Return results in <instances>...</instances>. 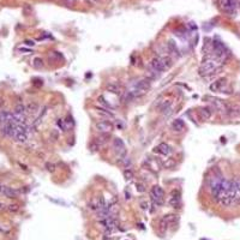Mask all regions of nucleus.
Instances as JSON below:
<instances>
[{
    "label": "nucleus",
    "mask_w": 240,
    "mask_h": 240,
    "mask_svg": "<svg viewBox=\"0 0 240 240\" xmlns=\"http://www.w3.org/2000/svg\"><path fill=\"white\" fill-rule=\"evenodd\" d=\"M150 197H151V201L153 204L156 205V207H161L163 205L165 201H163V197H165V191L161 186H153L151 187V191H150Z\"/></svg>",
    "instance_id": "f257e3e1"
},
{
    "label": "nucleus",
    "mask_w": 240,
    "mask_h": 240,
    "mask_svg": "<svg viewBox=\"0 0 240 240\" xmlns=\"http://www.w3.org/2000/svg\"><path fill=\"white\" fill-rule=\"evenodd\" d=\"M210 100V104H211V108L215 109V111L220 112L221 114H224L227 115V111H228V104L226 103L224 101H222L220 99H216V97H208Z\"/></svg>",
    "instance_id": "f03ea898"
},
{
    "label": "nucleus",
    "mask_w": 240,
    "mask_h": 240,
    "mask_svg": "<svg viewBox=\"0 0 240 240\" xmlns=\"http://www.w3.org/2000/svg\"><path fill=\"white\" fill-rule=\"evenodd\" d=\"M178 215L176 214H168V215H165L161 220H160V229L161 231H166L167 228L169 227V226H172V224H174L176 221H178Z\"/></svg>",
    "instance_id": "7ed1b4c3"
},
{
    "label": "nucleus",
    "mask_w": 240,
    "mask_h": 240,
    "mask_svg": "<svg viewBox=\"0 0 240 240\" xmlns=\"http://www.w3.org/2000/svg\"><path fill=\"white\" fill-rule=\"evenodd\" d=\"M0 133L4 136V137H9V138H13L15 137V133H16V125L15 124H4L1 127H0Z\"/></svg>",
    "instance_id": "20e7f679"
},
{
    "label": "nucleus",
    "mask_w": 240,
    "mask_h": 240,
    "mask_svg": "<svg viewBox=\"0 0 240 240\" xmlns=\"http://www.w3.org/2000/svg\"><path fill=\"white\" fill-rule=\"evenodd\" d=\"M104 207H106V202H104V198H103L102 196L91 199L90 203L88 204V208L91 209V210H94V211H99V210L103 209Z\"/></svg>",
    "instance_id": "39448f33"
},
{
    "label": "nucleus",
    "mask_w": 240,
    "mask_h": 240,
    "mask_svg": "<svg viewBox=\"0 0 240 240\" xmlns=\"http://www.w3.org/2000/svg\"><path fill=\"white\" fill-rule=\"evenodd\" d=\"M113 148L115 150V153L118 154V157L126 156V147L120 138H115L113 140Z\"/></svg>",
    "instance_id": "423d86ee"
},
{
    "label": "nucleus",
    "mask_w": 240,
    "mask_h": 240,
    "mask_svg": "<svg viewBox=\"0 0 240 240\" xmlns=\"http://www.w3.org/2000/svg\"><path fill=\"white\" fill-rule=\"evenodd\" d=\"M95 129L97 130L100 133H109L113 130V124L109 121H97L95 122Z\"/></svg>",
    "instance_id": "0eeeda50"
},
{
    "label": "nucleus",
    "mask_w": 240,
    "mask_h": 240,
    "mask_svg": "<svg viewBox=\"0 0 240 240\" xmlns=\"http://www.w3.org/2000/svg\"><path fill=\"white\" fill-rule=\"evenodd\" d=\"M227 85V78H224V77H222V78H219V79H216L215 82H212L210 84V90L214 92H219V91H222L223 89H224V87Z\"/></svg>",
    "instance_id": "6e6552de"
},
{
    "label": "nucleus",
    "mask_w": 240,
    "mask_h": 240,
    "mask_svg": "<svg viewBox=\"0 0 240 240\" xmlns=\"http://www.w3.org/2000/svg\"><path fill=\"white\" fill-rule=\"evenodd\" d=\"M180 191L179 190H176V191H173L172 192V196H171V198L168 199V204L172 207V208H180V205H181V198H180Z\"/></svg>",
    "instance_id": "1a4fd4ad"
},
{
    "label": "nucleus",
    "mask_w": 240,
    "mask_h": 240,
    "mask_svg": "<svg viewBox=\"0 0 240 240\" xmlns=\"http://www.w3.org/2000/svg\"><path fill=\"white\" fill-rule=\"evenodd\" d=\"M150 69H151V70H154V71L157 72L158 74L166 71V69H165V67H163V65H162L161 58H154V59L150 61Z\"/></svg>",
    "instance_id": "9d476101"
},
{
    "label": "nucleus",
    "mask_w": 240,
    "mask_h": 240,
    "mask_svg": "<svg viewBox=\"0 0 240 240\" xmlns=\"http://www.w3.org/2000/svg\"><path fill=\"white\" fill-rule=\"evenodd\" d=\"M154 151L161 154V155H163V156H169L172 154V148L167 143H160L156 148H155Z\"/></svg>",
    "instance_id": "9b49d317"
},
{
    "label": "nucleus",
    "mask_w": 240,
    "mask_h": 240,
    "mask_svg": "<svg viewBox=\"0 0 240 240\" xmlns=\"http://www.w3.org/2000/svg\"><path fill=\"white\" fill-rule=\"evenodd\" d=\"M221 5L222 9L226 12H233L237 7L238 2H237V0H221Z\"/></svg>",
    "instance_id": "f8f14e48"
},
{
    "label": "nucleus",
    "mask_w": 240,
    "mask_h": 240,
    "mask_svg": "<svg viewBox=\"0 0 240 240\" xmlns=\"http://www.w3.org/2000/svg\"><path fill=\"white\" fill-rule=\"evenodd\" d=\"M212 112H214V109H212L211 107H202V108H199L198 114H199L201 119L209 120L212 117Z\"/></svg>",
    "instance_id": "ddd939ff"
},
{
    "label": "nucleus",
    "mask_w": 240,
    "mask_h": 240,
    "mask_svg": "<svg viewBox=\"0 0 240 240\" xmlns=\"http://www.w3.org/2000/svg\"><path fill=\"white\" fill-rule=\"evenodd\" d=\"M172 129H173V131H176V132H183L185 130L184 121L180 119H176L172 122Z\"/></svg>",
    "instance_id": "4468645a"
},
{
    "label": "nucleus",
    "mask_w": 240,
    "mask_h": 240,
    "mask_svg": "<svg viewBox=\"0 0 240 240\" xmlns=\"http://www.w3.org/2000/svg\"><path fill=\"white\" fill-rule=\"evenodd\" d=\"M167 52L169 53V54H172V56H179V51H178V48H176V45L171 40V41H168V43H167Z\"/></svg>",
    "instance_id": "2eb2a0df"
},
{
    "label": "nucleus",
    "mask_w": 240,
    "mask_h": 240,
    "mask_svg": "<svg viewBox=\"0 0 240 240\" xmlns=\"http://www.w3.org/2000/svg\"><path fill=\"white\" fill-rule=\"evenodd\" d=\"M2 194L7 198H16L17 197V191L13 190L12 187H9V186H5L4 187V191H2Z\"/></svg>",
    "instance_id": "dca6fc26"
},
{
    "label": "nucleus",
    "mask_w": 240,
    "mask_h": 240,
    "mask_svg": "<svg viewBox=\"0 0 240 240\" xmlns=\"http://www.w3.org/2000/svg\"><path fill=\"white\" fill-rule=\"evenodd\" d=\"M13 138L18 143H25L27 139H28V136H27V132H18V131H16Z\"/></svg>",
    "instance_id": "f3484780"
},
{
    "label": "nucleus",
    "mask_w": 240,
    "mask_h": 240,
    "mask_svg": "<svg viewBox=\"0 0 240 240\" xmlns=\"http://www.w3.org/2000/svg\"><path fill=\"white\" fill-rule=\"evenodd\" d=\"M38 109H40V106L36 102H29L27 104V112L30 113V114H35V113L38 112Z\"/></svg>",
    "instance_id": "a211bd4d"
},
{
    "label": "nucleus",
    "mask_w": 240,
    "mask_h": 240,
    "mask_svg": "<svg viewBox=\"0 0 240 240\" xmlns=\"http://www.w3.org/2000/svg\"><path fill=\"white\" fill-rule=\"evenodd\" d=\"M107 90L113 92V94H115V95H120L121 91H122L119 85H118V84H114V83L108 84V85H107Z\"/></svg>",
    "instance_id": "6ab92c4d"
},
{
    "label": "nucleus",
    "mask_w": 240,
    "mask_h": 240,
    "mask_svg": "<svg viewBox=\"0 0 240 240\" xmlns=\"http://www.w3.org/2000/svg\"><path fill=\"white\" fill-rule=\"evenodd\" d=\"M161 61H162V65H163V67L167 70H169L171 67H172V65H173V60H172V58L171 56H162L161 58Z\"/></svg>",
    "instance_id": "aec40b11"
},
{
    "label": "nucleus",
    "mask_w": 240,
    "mask_h": 240,
    "mask_svg": "<svg viewBox=\"0 0 240 240\" xmlns=\"http://www.w3.org/2000/svg\"><path fill=\"white\" fill-rule=\"evenodd\" d=\"M118 163H119L120 166L125 167V168H129V167L131 166V160H130L127 156L119 157V158H118Z\"/></svg>",
    "instance_id": "412c9836"
},
{
    "label": "nucleus",
    "mask_w": 240,
    "mask_h": 240,
    "mask_svg": "<svg viewBox=\"0 0 240 240\" xmlns=\"http://www.w3.org/2000/svg\"><path fill=\"white\" fill-rule=\"evenodd\" d=\"M13 113L25 115V113H27V106H24L23 103H18V104L15 107V112H13Z\"/></svg>",
    "instance_id": "4be33fe9"
},
{
    "label": "nucleus",
    "mask_w": 240,
    "mask_h": 240,
    "mask_svg": "<svg viewBox=\"0 0 240 240\" xmlns=\"http://www.w3.org/2000/svg\"><path fill=\"white\" fill-rule=\"evenodd\" d=\"M163 167L167 168V169H172V168H174V167H176V160H174V158H172V157L167 158L166 162L163 163Z\"/></svg>",
    "instance_id": "5701e85b"
},
{
    "label": "nucleus",
    "mask_w": 240,
    "mask_h": 240,
    "mask_svg": "<svg viewBox=\"0 0 240 240\" xmlns=\"http://www.w3.org/2000/svg\"><path fill=\"white\" fill-rule=\"evenodd\" d=\"M101 148V144L99 143V142H96V140H92L91 143L89 144V149L91 150V151H99Z\"/></svg>",
    "instance_id": "b1692460"
},
{
    "label": "nucleus",
    "mask_w": 240,
    "mask_h": 240,
    "mask_svg": "<svg viewBox=\"0 0 240 240\" xmlns=\"http://www.w3.org/2000/svg\"><path fill=\"white\" fill-rule=\"evenodd\" d=\"M97 112L100 113V114H103V115H106V117H113V113L109 112L107 108H104V107H97Z\"/></svg>",
    "instance_id": "393cba45"
},
{
    "label": "nucleus",
    "mask_w": 240,
    "mask_h": 240,
    "mask_svg": "<svg viewBox=\"0 0 240 240\" xmlns=\"http://www.w3.org/2000/svg\"><path fill=\"white\" fill-rule=\"evenodd\" d=\"M33 66H34L35 69H41V67L43 66V60H42L41 58H35V59L33 60Z\"/></svg>",
    "instance_id": "a878e982"
},
{
    "label": "nucleus",
    "mask_w": 240,
    "mask_h": 240,
    "mask_svg": "<svg viewBox=\"0 0 240 240\" xmlns=\"http://www.w3.org/2000/svg\"><path fill=\"white\" fill-rule=\"evenodd\" d=\"M99 102L101 103L102 106H104V108H107V109H112V106L109 104V102H107L106 100H104L103 95H100V96H99Z\"/></svg>",
    "instance_id": "bb28decb"
},
{
    "label": "nucleus",
    "mask_w": 240,
    "mask_h": 240,
    "mask_svg": "<svg viewBox=\"0 0 240 240\" xmlns=\"http://www.w3.org/2000/svg\"><path fill=\"white\" fill-rule=\"evenodd\" d=\"M56 126L60 129V131H63V132L66 131V122H65L64 119H58L56 120Z\"/></svg>",
    "instance_id": "cd10ccee"
},
{
    "label": "nucleus",
    "mask_w": 240,
    "mask_h": 240,
    "mask_svg": "<svg viewBox=\"0 0 240 240\" xmlns=\"http://www.w3.org/2000/svg\"><path fill=\"white\" fill-rule=\"evenodd\" d=\"M124 176H125V179H127V180H131L132 178H133V172L130 169V168H126L125 171H124Z\"/></svg>",
    "instance_id": "c85d7f7f"
},
{
    "label": "nucleus",
    "mask_w": 240,
    "mask_h": 240,
    "mask_svg": "<svg viewBox=\"0 0 240 240\" xmlns=\"http://www.w3.org/2000/svg\"><path fill=\"white\" fill-rule=\"evenodd\" d=\"M46 169L51 173H54L56 172V165L52 163V162H47L46 163Z\"/></svg>",
    "instance_id": "c756f323"
},
{
    "label": "nucleus",
    "mask_w": 240,
    "mask_h": 240,
    "mask_svg": "<svg viewBox=\"0 0 240 240\" xmlns=\"http://www.w3.org/2000/svg\"><path fill=\"white\" fill-rule=\"evenodd\" d=\"M65 122H66V126H71V127H73L74 126V121L72 119V117L71 115H67V118L65 120Z\"/></svg>",
    "instance_id": "7c9ffc66"
},
{
    "label": "nucleus",
    "mask_w": 240,
    "mask_h": 240,
    "mask_svg": "<svg viewBox=\"0 0 240 240\" xmlns=\"http://www.w3.org/2000/svg\"><path fill=\"white\" fill-rule=\"evenodd\" d=\"M7 210L11 212H16V211H18L19 210V207L17 205V204H10L9 207H7Z\"/></svg>",
    "instance_id": "2f4dec72"
},
{
    "label": "nucleus",
    "mask_w": 240,
    "mask_h": 240,
    "mask_svg": "<svg viewBox=\"0 0 240 240\" xmlns=\"http://www.w3.org/2000/svg\"><path fill=\"white\" fill-rule=\"evenodd\" d=\"M136 189H137L138 192H144V191H145L144 184H142V183H137V184H136Z\"/></svg>",
    "instance_id": "473e14b6"
},
{
    "label": "nucleus",
    "mask_w": 240,
    "mask_h": 240,
    "mask_svg": "<svg viewBox=\"0 0 240 240\" xmlns=\"http://www.w3.org/2000/svg\"><path fill=\"white\" fill-rule=\"evenodd\" d=\"M51 137L53 138V140H56L58 137H59V132H58L56 130H53V131L51 132Z\"/></svg>",
    "instance_id": "72a5a7b5"
},
{
    "label": "nucleus",
    "mask_w": 240,
    "mask_h": 240,
    "mask_svg": "<svg viewBox=\"0 0 240 240\" xmlns=\"http://www.w3.org/2000/svg\"><path fill=\"white\" fill-rule=\"evenodd\" d=\"M140 207H142V209L143 210H148L149 209V204H148V202H140Z\"/></svg>",
    "instance_id": "f704fd0d"
},
{
    "label": "nucleus",
    "mask_w": 240,
    "mask_h": 240,
    "mask_svg": "<svg viewBox=\"0 0 240 240\" xmlns=\"http://www.w3.org/2000/svg\"><path fill=\"white\" fill-rule=\"evenodd\" d=\"M24 45L30 46V47H34V46H35V42H34L33 40H25V41H24Z\"/></svg>",
    "instance_id": "c9c22d12"
},
{
    "label": "nucleus",
    "mask_w": 240,
    "mask_h": 240,
    "mask_svg": "<svg viewBox=\"0 0 240 240\" xmlns=\"http://www.w3.org/2000/svg\"><path fill=\"white\" fill-rule=\"evenodd\" d=\"M19 52H23V53H31V49H29V48H19Z\"/></svg>",
    "instance_id": "e433bc0d"
},
{
    "label": "nucleus",
    "mask_w": 240,
    "mask_h": 240,
    "mask_svg": "<svg viewBox=\"0 0 240 240\" xmlns=\"http://www.w3.org/2000/svg\"><path fill=\"white\" fill-rule=\"evenodd\" d=\"M125 198H126V199H130V198H131V194H130L127 191H125Z\"/></svg>",
    "instance_id": "4c0bfd02"
},
{
    "label": "nucleus",
    "mask_w": 240,
    "mask_h": 240,
    "mask_svg": "<svg viewBox=\"0 0 240 240\" xmlns=\"http://www.w3.org/2000/svg\"><path fill=\"white\" fill-rule=\"evenodd\" d=\"M4 187H5L4 185H1V184H0V193H1V194H2V191H4Z\"/></svg>",
    "instance_id": "58836bf2"
},
{
    "label": "nucleus",
    "mask_w": 240,
    "mask_h": 240,
    "mask_svg": "<svg viewBox=\"0 0 240 240\" xmlns=\"http://www.w3.org/2000/svg\"><path fill=\"white\" fill-rule=\"evenodd\" d=\"M2 232L4 231H2V228H1V226H0V233H2Z\"/></svg>",
    "instance_id": "ea45409f"
},
{
    "label": "nucleus",
    "mask_w": 240,
    "mask_h": 240,
    "mask_svg": "<svg viewBox=\"0 0 240 240\" xmlns=\"http://www.w3.org/2000/svg\"><path fill=\"white\" fill-rule=\"evenodd\" d=\"M1 208H2V204L0 203V209H1Z\"/></svg>",
    "instance_id": "a19ab883"
},
{
    "label": "nucleus",
    "mask_w": 240,
    "mask_h": 240,
    "mask_svg": "<svg viewBox=\"0 0 240 240\" xmlns=\"http://www.w3.org/2000/svg\"><path fill=\"white\" fill-rule=\"evenodd\" d=\"M65 1H72V0H65Z\"/></svg>",
    "instance_id": "79ce46f5"
}]
</instances>
